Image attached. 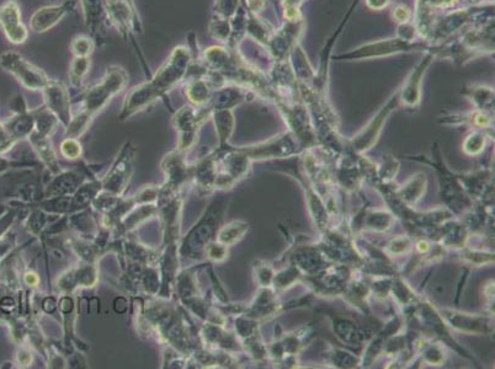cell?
<instances>
[{
    "instance_id": "cell-1",
    "label": "cell",
    "mask_w": 495,
    "mask_h": 369,
    "mask_svg": "<svg viewBox=\"0 0 495 369\" xmlns=\"http://www.w3.org/2000/svg\"><path fill=\"white\" fill-rule=\"evenodd\" d=\"M494 20L464 28L455 38L439 44H431L429 49L436 59L450 60L461 68L474 59L494 54Z\"/></svg>"
},
{
    "instance_id": "cell-42",
    "label": "cell",
    "mask_w": 495,
    "mask_h": 369,
    "mask_svg": "<svg viewBox=\"0 0 495 369\" xmlns=\"http://www.w3.org/2000/svg\"><path fill=\"white\" fill-rule=\"evenodd\" d=\"M90 69V59L88 57H76L73 59L70 68V79L72 85L81 88L84 76Z\"/></svg>"
},
{
    "instance_id": "cell-16",
    "label": "cell",
    "mask_w": 495,
    "mask_h": 369,
    "mask_svg": "<svg viewBox=\"0 0 495 369\" xmlns=\"http://www.w3.org/2000/svg\"><path fill=\"white\" fill-rule=\"evenodd\" d=\"M0 27L8 38L14 44L26 42L29 31L22 22V10L17 0H6L0 6Z\"/></svg>"
},
{
    "instance_id": "cell-35",
    "label": "cell",
    "mask_w": 495,
    "mask_h": 369,
    "mask_svg": "<svg viewBox=\"0 0 495 369\" xmlns=\"http://www.w3.org/2000/svg\"><path fill=\"white\" fill-rule=\"evenodd\" d=\"M303 273L298 270L295 263H291L290 266L282 268L279 272H275L274 282H273V288L275 290H285L292 287L293 284L300 282L303 279Z\"/></svg>"
},
{
    "instance_id": "cell-3",
    "label": "cell",
    "mask_w": 495,
    "mask_h": 369,
    "mask_svg": "<svg viewBox=\"0 0 495 369\" xmlns=\"http://www.w3.org/2000/svg\"><path fill=\"white\" fill-rule=\"evenodd\" d=\"M431 49L430 43L424 38L407 41L398 36L362 43L348 52L333 54L332 60L336 62H360L370 59L389 58L393 56L408 54H424Z\"/></svg>"
},
{
    "instance_id": "cell-62",
    "label": "cell",
    "mask_w": 495,
    "mask_h": 369,
    "mask_svg": "<svg viewBox=\"0 0 495 369\" xmlns=\"http://www.w3.org/2000/svg\"><path fill=\"white\" fill-rule=\"evenodd\" d=\"M462 4H494V0H462Z\"/></svg>"
},
{
    "instance_id": "cell-12",
    "label": "cell",
    "mask_w": 495,
    "mask_h": 369,
    "mask_svg": "<svg viewBox=\"0 0 495 369\" xmlns=\"http://www.w3.org/2000/svg\"><path fill=\"white\" fill-rule=\"evenodd\" d=\"M352 272L348 265H338V266H328L323 271L303 277L312 287L314 293L322 295H339L344 293L346 286L349 284Z\"/></svg>"
},
{
    "instance_id": "cell-48",
    "label": "cell",
    "mask_w": 495,
    "mask_h": 369,
    "mask_svg": "<svg viewBox=\"0 0 495 369\" xmlns=\"http://www.w3.org/2000/svg\"><path fill=\"white\" fill-rule=\"evenodd\" d=\"M255 268V276L258 281L259 286L261 288L264 287H273L274 282L275 270L270 263H264V261H258L257 265L254 266Z\"/></svg>"
},
{
    "instance_id": "cell-10",
    "label": "cell",
    "mask_w": 495,
    "mask_h": 369,
    "mask_svg": "<svg viewBox=\"0 0 495 369\" xmlns=\"http://www.w3.org/2000/svg\"><path fill=\"white\" fill-rule=\"evenodd\" d=\"M435 60V56L430 51L421 54V58L416 62V65L410 70L409 74L407 75V78L397 90L400 106L410 110H415L420 106L423 97V81L426 72Z\"/></svg>"
},
{
    "instance_id": "cell-28",
    "label": "cell",
    "mask_w": 495,
    "mask_h": 369,
    "mask_svg": "<svg viewBox=\"0 0 495 369\" xmlns=\"http://www.w3.org/2000/svg\"><path fill=\"white\" fill-rule=\"evenodd\" d=\"M333 329L340 341L348 346H361L364 336L354 321L339 316L333 318Z\"/></svg>"
},
{
    "instance_id": "cell-56",
    "label": "cell",
    "mask_w": 495,
    "mask_h": 369,
    "mask_svg": "<svg viewBox=\"0 0 495 369\" xmlns=\"http://www.w3.org/2000/svg\"><path fill=\"white\" fill-rule=\"evenodd\" d=\"M244 4L248 8V10L252 11L254 14L260 15L266 8V0H243Z\"/></svg>"
},
{
    "instance_id": "cell-51",
    "label": "cell",
    "mask_w": 495,
    "mask_h": 369,
    "mask_svg": "<svg viewBox=\"0 0 495 369\" xmlns=\"http://www.w3.org/2000/svg\"><path fill=\"white\" fill-rule=\"evenodd\" d=\"M206 256L210 259L213 263H222L228 257V249L226 245L221 244L220 241H211L205 249Z\"/></svg>"
},
{
    "instance_id": "cell-30",
    "label": "cell",
    "mask_w": 495,
    "mask_h": 369,
    "mask_svg": "<svg viewBox=\"0 0 495 369\" xmlns=\"http://www.w3.org/2000/svg\"><path fill=\"white\" fill-rule=\"evenodd\" d=\"M249 230V224L244 220H233L217 231V241L226 246L234 245L242 240Z\"/></svg>"
},
{
    "instance_id": "cell-23",
    "label": "cell",
    "mask_w": 495,
    "mask_h": 369,
    "mask_svg": "<svg viewBox=\"0 0 495 369\" xmlns=\"http://www.w3.org/2000/svg\"><path fill=\"white\" fill-rule=\"evenodd\" d=\"M426 185H428V180L425 174L423 172L415 174L404 183L403 186L394 190V196L405 206L413 207L425 195Z\"/></svg>"
},
{
    "instance_id": "cell-36",
    "label": "cell",
    "mask_w": 495,
    "mask_h": 369,
    "mask_svg": "<svg viewBox=\"0 0 495 369\" xmlns=\"http://www.w3.org/2000/svg\"><path fill=\"white\" fill-rule=\"evenodd\" d=\"M30 140H31L33 148L38 151L40 158L56 172L57 161H56L54 148L49 140V137H43L33 129V133L30 134Z\"/></svg>"
},
{
    "instance_id": "cell-32",
    "label": "cell",
    "mask_w": 495,
    "mask_h": 369,
    "mask_svg": "<svg viewBox=\"0 0 495 369\" xmlns=\"http://www.w3.org/2000/svg\"><path fill=\"white\" fill-rule=\"evenodd\" d=\"M489 132L492 131L473 129L463 140V151L469 156H479L480 153H483L490 138Z\"/></svg>"
},
{
    "instance_id": "cell-38",
    "label": "cell",
    "mask_w": 495,
    "mask_h": 369,
    "mask_svg": "<svg viewBox=\"0 0 495 369\" xmlns=\"http://www.w3.org/2000/svg\"><path fill=\"white\" fill-rule=\"evenodd\" d=\"M209 33L215 40L225 43L227 46L232 35L231 20L212 14L210 24H209Z\"/></svg>"
},
{
    "instance_id": "cell-52",
    "label": "cell",
    "mask_w": 495,
    "mask_h": 369,
    "mask_svg": "<svg viewBox=\"0 0 495 369\" xmlns=\"http://www.w3.org/2000/svg\"><path fill=\"white\" fill-rule=\"evenodd\" d=\"M391 17H392L393 22H396L397 25H399V24H405V22H409L413 20V10L410 9L409 6H405V4L397 3V4H394V6H392Z\"/></svg>"
},
{
    "instance_id": "cell-58",
    "label": "cell",
    "mask_w": 495,
    "mask_h": 369,
    "mask_svg": "<svg viewBox=\"0 0 495 369\" xmlns=\"http://www.w3.org/2000/svg\"><path fill=\"white\" fill-rule=\"evenodd\" d=\"M11 110H14L17 113H26L27 106L26 102L24 100V97L20 94H17V97H13L10 102Z\"/></svg>"
},
{
    "instance_id": "cell-59",
    "label": "cell",
    "mask_w": 495,
    "mask_h": 369,
    "mask_svg": "<svg viewBox=\"0 0 495 369\" xmlns=\"http://www.w3.org/2000/svg\"><path fill=\"white\" fill-rule=\"evenodd\" d=\"M415 249H416L418 252L421 254V255H426V254L430 252L431 244L429 241L425 240V239H421V240L418 241V243L415 244Z\"/></svg>"
},
{
    "instance_id": "cell-57",
    "label": "cell",
    "mask_w": 495,
    "mask_h": 369,
    "mask_svg": "<svg viewBox=\"0 0 495 369\" xmlns=\"http://www.w3.org/2000/svg\"><path fill=\"white\" fill-rule=\"evenodd\" d=\"M368 9L375 11H382L392 6L393 0H365Z\"/></svg>"
},
{
    "instance_id": "cell-45",
    "label": "cell",
    "mask_w": 495,
    "mask_h": 369,
    "mask_svg": "<svg viewBox=\"0 0 495 369\" xmlns=\"http://www.w3.org/2000/svg\"><path fill=\"white\" fill-rule=\"evenodd\" d=\"M95 49L94 41L89 36H76L74 40L70 43V49L72 54H74V57H90Z\"/></svg>"
},
{
    "instance_id": "cell-61",
    "label": "cell",
    "mask_w": 495,
    "mask_h": 369,
    "mask_svg": "<svg viewBox=\"0 0 495 369\" xmlns=\"http://www.w3.org/2000/svg\"><path fill=\"white\" fill-rule=\"evenodd\" d=\"M10 137L11 136L10 133H9V131H8L3 124H0V145H4L6 142L9 140Z\"/></svg>"
},
{
    "instance_id": "cell-14",
    "label": "cell",
    "mask_w": 495,
    "mask_h": 369,
    "mask_svg": "<svg viewBox=\"0 0 495 369\" xmlns=\"http://www.w3.org/2000/svg\"><path fill=\"white\" fill-rule=\"evenodd\" d=\"M135 151L129 143L124 145V149L121 150L117 161L113 164L106 179L104 180L103 188L106 192L120 196L126 190L133 172Z\"/></svg>"
},
{
    "instance_id": "cell-24",
    "label": "cell",
    "mask_w": 495,
    "mask_h": 369,
    "mask_svg": "<svg viewBox=\"0 0 495 369\" xmlns=\"http://www.w3.org/2000/svg\"><path fill=\"white\" fill-rule=\"evenodd\" d=\"M441 233L439 234V240L441 243L442 247L445 249H464L469 241V227L460 223H442Z\"/></svg>"
},
{
    "instance_id": "cell-17",
    "label": "cell",
    "mask_w": 495,
    "mask_h": 369,
    "mask_svg": "<svg viewBox=\"0 0 495 369\" xmlns=\"http://www.w3.org/2000/svg\"><path fill=\"white\" fill-rule=\"evenodd\" d=\"M42 92L47 108L57 116L60 122L67 126L72 115L70 95L65 86L60 81H49V84L43 88Z\"/></svg>"
},
{
    "instance_id": "cell-8",
    "label": "cell",
    "mask_w": 495,
    "mask_h": 369,
    "mask_svg": "<svg viewBox=\"0 0 495 369\" xmlns=\"http://www.w3.org/2000/svg\"><path fill=\"white\" fill-rule=\"evenodd\" d=\"M250 161H265V159H275V158H289L296 156L301 151V145L298 143L296 137L291 133L290 131L284 133L277 134L270 140L239 148Z\"/></svg>"
},
{
    "instance_id": "cell-26",
    "label": "cell",
    "mask_w": 495,
    "mask_h": 369,
    "mask_svg": "<svg viewBox=\"0 0 495 369\" xmlns=\"http://www.w3.org/2000/svg\"><path fill=\"white\" fill-rule=\"evenodd\" d=\"M204 74L191 78L185 88L186 97L191 104H194L195 106L201 107L207 105L215 91Z\"/></svg>"
},
{
    "instance_id": "cell-49",
    "label": "cell",
    "mask_w": 495,
    "mask_h": 369,
    "mask_svg": "<svg viewBox=\"0 0 495 369\" xmlns=\"http://www.w3.org/2000/svg\"><path fill=\"white\" fill-rule=\"evenodd\" d=\"M76 177L73 174H65L58 177L52 185V193L65 195V193L73 192L76 186Z\"/></svg>"
},
{
    "instance_id": "cell-37",
    "label": "cell",
    "mask_w": 495,
    "mask_h": 369,
    "mask_svg": "<svg viewBox=\"0 0 495 369\" xmlns=\"http://www.w3.org/2000/svg\"><path fill=\"white\" fill-rule=\"evenodd\" d=\"M35 118V131L43 137H49L56 131L58 124V118L49 108L38 110L33 115Z\"/></svg>"
},
{
    "instance_id": "cell-40",
    "label": "cell",
    "mask_w": 495,
    "mask_h": 369,
    "mask_svg": "<svg viewBox=\"0 0 495 369\" xmlns=\"http://www.w3.org/2000/svg\"><path fill=\"white\" fill-rule=\"evenodd\" d=\"M94 115L88 113L86 110H83L81 113H78L74 117L70 118V123L67 124V134L70 138H78L81 134L86 132V129H89V126L92 124Z\"/></svg>"
},
{
    "instance_id": "cell-21",
    "label": "cell",
    "mask_w": 495,
    "mask_h": 369,
    "mask_svg": "<svg viewBox=\"0 0 495 369\" xmlns=\"http://www.w3.org/2000/svg\"><path fill=\"white\" fill-rule=\"evenodd\" d=\"M280 309L281 304L277 300L276 290L273 287H264L259 290L258 295H255L252 304L247 308L245 314L255 320L269 319L276 315Z\"/></svg>"
},
{
    "instance_id": "cell-43",
    "label": "cell",
    "mask_w": 495,
    "mask_h": 369,
    "mask_svg": "<svg viewBox=\"0 0 495 369\" xmlns=\"http://www.w3.org/2000/svg\"><path fill=\"white\" fill-rule=\"evenodd\" d=\"M399 170V163L393 156H382V164L376 169L377 177L383 182L388 183L396 179Z\"/></svg>"
},
{
    "instance_id": "cell-2",
    "label": "cell",
    "mask_w": 495,
    "mask_h": 369,
    "mask_svg": "<svg viewBox=\"0 0 495 369\" xmlns=\"http://www.w3.org/2000/svg\"><path fill=\"white\" fill-rule=\"evenodd\" d=\"M494 20V4H461L436 15L426 41L439 44L462 33L464 28Z\"/></svg>"
},
{
    "instance_id": "cell-11",
    "label": "cell",
    "mask_w": 495,
    "mask_h": 369,
    "mask_svg": "<svg viewBox=\"0 0 495 369\" xmlns=\"http://www.w3.org/2000/svg\"><path fill=\"white\" fill-rule=\"evenodd\" d=\"M305 30L306 19L297 22H282L280 27L275 28L269 42L265 46L271 60L290 59L292 49H295L297 43L301 42Z\"/></svg>"
},
{
    "instance_id": "cell-47",
    "label": "cell",
    "mask_w": 495,
    "mask_h": 369,
    "mask_svg": "<svg viewBox=\"0 0 495 369\" xmlns=\"http://www.w3.org/2000/svg\"><path fill=\"white\" fill-rule=\"evenodd\" d=\"M242 3L243 0H215L213 14L231 20Z\"/></svg>"
},
{
    "instance_id": "cell-20",
    "label": "cell",
    "mask_w": 495,
    "mask_h": 369,
    "mask_svg": "<svg viewBox=\"0 0 495 369\" xmlns=\"http://www.w3.org/2000/svg\"><path fill=\"white\" fill-rule=\"evenodd\" d=\"M291 261L296 265L305 277L314 276L327 268L323 252L320 250V247L313 245L297 247L293 255L291 256Z\"/></svg>"
},
{
    "instance_id": "cell-6",
    "label": "cell",
    "mask_w": 495,
    "mask_h": 369,
    "mask_svg": "<svg viewBox=\"0 0 495 369\" xmlns=\"http://www.w3.org/2000/svg\"><path fill=\"white\" fill-rule=\"evenodd\" d=\"M399 106H400V102H399L398 91H396L392 97L388 99L387 102L377 111L376 115L367 122L366 126L361 129L359 133L354 136L350 140L346 142L348 149L351 150L357 156H361L371 149L372 147L376 145L377 140L382 133L383 126L388 117Z\"/></svg>"
},
{
    "instance_id": "cell-60",
    "label": "cell",
    "mask_w": 495,
    "mask_h": 369,
    "mask_svg": "<svg viewBox=\"0 0 495 369\" xmlns=\"http://www.w3.org/2000/svg\"><path fill=\"white\" fill-rule=\"evenodd\" d=\"M38 281H40V279H38V274H36V273H26V276H25V282H26L29 286H33V287H35V286H38Z\"/></svg>"
},
{
    "instance_id": "cell-54",
    "label": "cell",
    "mask_w": 495,
    "mask_h": 369,
    "mask_svg": "<svg viewBox=\"0 0 495 369\" xmlns=\"http://www.w3.org/2000/svg\"><path fill=\"white\" fill-rule=\"evenodd\" d=\"M396 36L403 38V40H407V41H415V40L423 38L420 36L419 31H418V28L415 26L413 20L409 22H405V24H399V25H397Z\"/></svg>"
},
{
    "instance_id": "cell-39",
    "label": "cell",
    "mask_w": 495,
    "mask_h": 369,
    "mask_svg": "<svg viewBox=\"0 0 495 369\" xmlns=\"http://www.w3.org/2000/svg\"><path fill=\"white\" fill-rule=\"evenodd\" d=\"M308 0H277L282 22H297L305 19L302 6Z\"/></svg>"
},
{
    "instance_id": "cell-63",
    "label": "cell",
    "mask_w": 495,
    "mask_h": 369,
    "mask_svg": "<svg viewBox=\"0 0 495 369\" xmlns=\"http://www.w3.org/2000/svg\"><path fill=\"white\" fill-rule=\"evenodd\" d=\"M52 1H54V0H52Z\"/></svg>"
},
{
    "instance_id": "cell-41",
    "label": "cell",
    "mask_w": 495,
    "mask_h": 369,
    "mask_svg": "<svg viewBox=\"0 0 495 369\" xmlns=\"http://www.w3.org/2000/svg\"><path fill=\"white\" fill-rule=\"evenodd\" d=\"M419 351H421L423 361L431 366H440L445 362V359H446L445 350L440 343L424 341L421 347L419 348Z\"/></svg>"
},
{
    "instance_id": "cell-29",
    "label": "cell",
    "mask_w": 495,
    "mask_h": 369,
    "mask_svg": "<svg viewBox=\"0 0 495 369\" xmlns=\"http://www.w3.org/2000/svg\"><path fill=\"white\" fill-rule=\"evenodd\" d=\"M212 120L215 122L216 131L220 138L221 148H225L228 140L231 138L232 133L234 131L236 120L232 110H212Z\"/></svg>"
},
{
    "instance_id": "cell-53",
    "label": "cell",
    "mask_w": 495,
    "mask_h": 369,
    "mask_svg": "<svg viewBox=\"0 0 495 369\" xmlns=\"http://www.w3.org/2000/svg\"><path fill=\"white\" fill-rule=\"evenodd\" d=\"M60 153H62V156L70 161L78 159L81 154V143L76 138H67L60 145Z\"/></svg>"
},
{
    "instance_id": "cell-22",
    "label": "cell",
    "mask_w": 495,
    "mask_h": 369,
    "mask_svg": "<svg viewBox=\"0 0 495 369\" xmlns=\"http://www.w3.org/2000/svg\"><path fill=\"white\" fill-rule=\"evenodd\" d=\"M463 97L472 102L474 108L480 113L494 115V88L483 84H469L463 86L461 91Z\"/></svg>"
},
{
    "instance_id": "cell-9",
    "label": "cell",
    "mask_w": 495,
    "mask_h": 369,
    "mask_svg": "<svg viewBox=\"0 0 495 369\" xmlns=\"http://www.w3.org/2000/svg\"><path fill=\"white\" fill-rule=\"evenodd\" d=\"M0 67L14 75L29 90H42L51 81L44 72L14 51H8L0 56Z\"/></svg>"
},
{
    "instance_id": "cell-27",
    "label": "cell",
    "mask_w": 495,
    "mask_h": 369,
    "mask_svg": "<svg viewBox=\"0 0 495 369\" xmlns=\"http://www.w3.org/2000/svg\"><path fill=\"white\" fill-rule=\"evenodd\" d=\"M217 172H218V161L216 159V156H209L204 161H200L195 172L196 186L205 193L210 192L211 190L215 188Z\"/></svg>"
},
{
    "instance_id": "cell-34",
    "label": "cell",
    "mask_w": 495,
    "mask_h": 369,
    "mask_svg": "<svg viewBox=\"0 0 495 369\" xmlns=\"http://www.w3.org/2000/svg\"><path fill=\"white\" fill-rule=\"evenodd\" d=\"M389 295H392L394 300L402 306H412L418 302L414 290L410 288L409 284L400 279L399 276H396L392 279Z\"/></svg>"
},
{
    "instance_id": "cell-19",
    "label": "cell",
    "mask_w": 495,
    "mask_h": 369,
    "mask_svg": "<svg viewBox=\"0 0 495 369\" xmlns=\"http://www.w3.org/2000/svg\"><path fill=\"white\" fill-rule=\"evenodd\" d=\"M437 122L451 127H471L472 129L493 131L494 127V115L480 113L478 110H472L469 113H447L437 120Z\"/></svg>"
},
{
    "instance_id": "cell-50",
    "label": "cell",
    "mask_w": 495,
    "mask_h": 369,
    "mask_svg": "<svg viewBox=\"0 0 495 369\" xmlns=\"http://www.w3.org/2000/svg\"><path fill=\"white\" fill-rule=\"evenodd\" d=\"M462 259L464 261L471 263V265L482 266L485 263H494V254L478 252V250H464L462 252Z\"/></svg>"
},
{
    "instance_id": "cell-5",
    "label": "cell",
    "mask_w": 495,
    "mask_h": 369,
    "mask_svg": "<svg viewBox=\"0 0 495 369\" xmlns=\"http://www.w3.org/2000/svg\"><path fill=\"white\" fill-rule=\"evenodd\" d=\"M191 59V52L186 47L179 46L172 49V54L165 60V63L158 69L151 81H147L152 90L156 92V97H162L186 78Z\"/></svg>"
},
{
    "instance_id": "cell-25",
    "label": "cell",
    "mask_w": 495,
    "mask_h": 369,
    "mask_svg": "<svg viewBox=\"0 0 495 369\" xmlns=\"http://www.w3.org/2000/svg\"><path fill=\"white\" fill-rule=\"evenodd\" d=\"M247 15L248 38H253L255 42H258L260 46H263L265 49V46L269 42L270 38L274 33L276 27L273 26L271 22L265 20L258 14H254L252 11L248 10V8Z\"/></svg>"
},
{
    "instance_id": "cell-4",
    "label": "cell",
    "mask_w": 495,
    "mask_h": 369,
    "mask_svg": "<svg viewBox=\"0 0 495 369\" xmlns=\"http://www.w3.org/2000/svg\"><path fill=\"white\" fill-rule=\"evenodd\" d=\"M129 83L127 72L119 65H111L106 69L103 79L97 85L86 91L84 95V110L92 115L102 111L108 102L113 100Z\"/></svg>"
},
{
    "instance_id": "cell-15",
    "label": "cell",
    "mask_w": 495,
    "mask_h": 369,
    "mask_svg": "<svg viewBox=\"0 0 495 369\" xmlns=\"http://www.w3.org/2000/svg\"><path fill=\"white\" fill-rule=\"evenodd\" d=\"M461 4L462 0H415L413 22L420 36L426 40L436 15Z\"/></svg>"
},
{
    "instance_id": "cell-13",
    "label": "cell",
    "mask_w": 495,
    "mask_h": 369,
    "mask_svg": "<svg viewBox=\"0 0 495 369\" xmlns=\"http://www.w3.org/2000/svg\"><path fill=\"white\" fill-rule=\"evenodd\" d=\"M442 319L455 331L469 335H489L494 330L492 316L469 314L453 309H441Z\"/></svg>"
},
{
    "instance_id": "cell-46",
    "label": "cell",
    "mask_w": 495,
    "mask_h": 369,
    "mask_svg": "<svg viewBox=\"0 0 495 369\" xmlns=\"http://www.w3.org/2000/svg\"><path fill=\"white\" fill-rule=\"evenodd\" d=\"M330 362L338 368H354L361 363V359L351 353L333 350V352L330 353Z\"/></svg>"
},
{
    "instance_id": "cell-55",
    "label": "cell",
    "mask_w": 495,
    "mask_h": 369,
    "mask_svg": "<svg viewBox=\"0 0 495 369\" xmlns=\"http://www.w3.org/2000/svg\"><path fill=\"white\" fill-rule=\"evenodd\" d=\"M158 195H159L158 188H153L152 186L143 188L140 190V193H137V202H142V204L153 202L158 198Z\"/></svg>"
},
{
    "instance_id": "cell-31",
    "label": "cell",
    "mask_w": 495,
    "mask_h": 369,
    "mask_svg": "<svg viewBox=\"0 0 495 369\" xmlns=\"http://www.w3.org/2000/svg\"><path fill=\"white\" fill-rule=\"evenodd\" d=\"M394 218L392 214L380 209L370 211L362 217V228L377 233H384L392 228Z\"/></svg>"
},
{
    "instance_id": "cell-7",
    "label": "cell",
    "mask_w": 495,
    "mask_h": 369,
    "mask_svg": "<svg viewBox=\"0 0 495 369\" xmlns=\"http://www.w3.org/2000/svg\"><path fill=\"white\" fill-rule=\"evenodd\" d=\"M225 207L226 206L222 201L211 204L209 213H206L196 228L190 231L184 243L183 250H186V254L188 252L191 257H197L201 252H205L206 246L210 244L220 229Z\"/></svg>"
},
{
    "instance_id": "cell-18",
    "label": "cell",
    "mask_w": 495,
    "mask_h": 369,
    "mask_svg": "<svg viewBox=\"0 0 495 369\" xmlns=\"http://www.w3.org/2000/svg\"><path fill=\"white\" fill-rule=\"evenodd\" d=\"M76 6V0H65L60 6H43L33 14L30 27L33 33H43L56 26Z\"/></svg>"
},
{
    "instance_id": "cell-44",
    "label": "cell",
    "mask_w": 495,
    "mask_h": 369,
    "mask_svg": "<svg viewBox=\"0 0 495 369\" xmlns=\"http://www.w3.org/2000/svg\"><path fill=\"white\" fill-rule=\"evenodd\" d=\"M413 246H414L413 245V240L410 239L409 236H399L388 243L384 252H387L388 255H392V256L393 255L394 256H400V255H405V254L412 252Z\"/></svg>"
},
{
    "instance_id": "cell-33",
    "label": "cell",
    "mask_w": 495,
    "mask_h": 369,
    "mask_svg": "<svg viewBox=\"0 0 495 369\" xmlns=\"http://www.w3.org/2000/svg\"><path fill=\"white\" fill-rule=\"evenodd\" d=\"M8 131L13 138H25L35 129V118L26 113H17L15 117L8 122Z\"/></svg>"
}]
</instances>
